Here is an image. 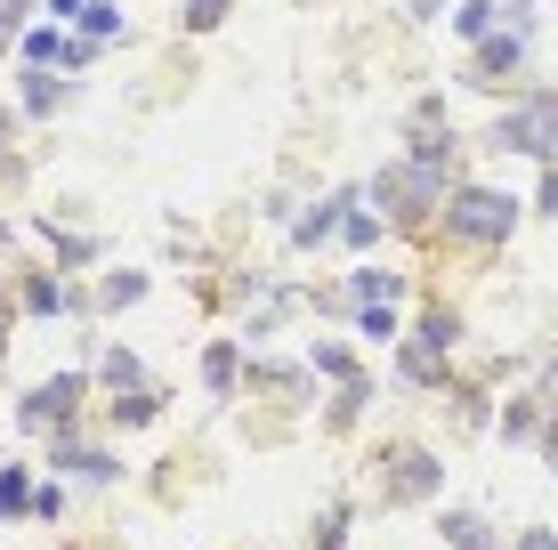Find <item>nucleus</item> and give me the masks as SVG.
<instances>
[{
    "label": "nucleus",
    "mask_w": 558,
    "mask_h": 550,
    "mask_svg": "<svg viewBox=\"0 0 558 550\" xmlns=\"http://www.w3.org/2000/svg\"><path fill=\"white\" fill-rule=\"evenodd\" d=\"M219 16H227V0H179V25L186 33H210Z\"/></svg>",
    "instance_id": "obj_28"
},
{
    "label": "nucleus",
    "mask_w": 558,
    "mask_h": 550,
    "mask_svg": "<svg viewBox=\"0 0 558 550\" xmlns=\"http://www.w3.org/2000/svg\"><path fill=\"white\" fill-rule=\"evenodd\" d=\"M502 155H526V162H558V89H534V98H518L502 122H494V138Z\"/></svg>",
    "instance_id": "obj_5"
},
{
    "label": "nucleus",
    "mask_w": 558,
    "mask_h": 550,
    "mask_svg": "<svg viewBox=\"0 0 558 550\" xmlns=\"http://www.w3.org/2000/svg\"><path fill=\"white\" fill-rule=\"evenodd\" d=\"M364 405H373V372H356V381H340V389H332V405H324V429H356V421H364Z\"/></svg>",
    "instance_id": "obj_20"
},
{
    "label": "nucleus",
    "mask_w": 558,
    "mask_h": 550,
    "mask_svg": "<svg viewBox=\"0 0 558 550\" xmlns=\"http://www.w3.org/2000/svg\"><path fill=\"white\" fill-rule=\"evenodd\" d=\"M89 405V372H49V381H33L16 396V421L33 429V438H57V429H73Z\"/></svg>",
    "instance_id": "obj_6"
},
{
    "label": "nucleus",
    "mask_w": 558,
    "mask_h": 550,
    "mask_svg": "<svg viewBox=\"0 0 558 550\" xmlns=\"http://www.w3.org/2000/svg\"><path fill=\"white\" fill-rule=\"evenodd\" d=\"M73 33H89V41H113V33H122V9H113V0H89Z\"/></svg>",
    "instance_id": "obj_27"
},
{
    "label": "nucleus",
    "mask_w": 558,
    "mask_h": 550,
    "mask_svg": "<svg viewBox=\"0 0 558 550\" xmlns=\"http://www.w3.org/2000/svg\"><path fill=\"white\" fill-rule=\"evenodd\" d=\"M0 252H9V219H0Z\"/></svg>",
    "instance_id": "obj_33"
},
{
    "label": "nucleus",
    "mask_w": 558,
    "mask_h": 550,
    "mask_svg": "<svg viewBox=\"0 0 558 550\" xmlns=\"http://www.w3.org/2000/svg\"><path fill=\"white\" fill-rule=\"evenodd\" d=\"M510 550H558V526H518Z\"/></svg>",
    "instance_id": "obj_30"
},
{
    "label": "nucleus",
    "mask_w": 558,
    "mask_h": 550,
    "mask_svg": "<svg viewBox=\"0 0 558 550\" xmlns=\"http://www.w3.org/2000/svg\"><path fill=\"white\" fill-rule=\"evenodd\" d=\"M9 138H16V113H9V106H0V146H9Z\"/></svg>",
    "instance_id": "obj_32"
},
{
    "label": "nucleus",
    "mask_w": 558,
    "mask_h": 550,
    "mask_svg": "<svg viewBox=\"0 0 558 550\" xmlns=\"http://www.w3.org/2000/svg\"><path fill=\"white\" fill-rule=\"evenodd\" d=\"M373 469H380V502H389V510H413V502L446 494V453L421 445V438H389L373 453Z\"/></svg>",
    "instance_id": "obj_4"
},
{
    "label": "nucleus",
    "mask_w": 558,
    "mask_h": 550,
    "mask_svg": "<svg viewBox=\"0 0 558 550\" xmlns=\"http://www.w3.org/2000/svg\"><path fill=\"white\" fill-rule=\"evenodd\" d=\"M534 396H543V405L558 413V356H550V365H543V372H534Z\"/></svg>",
    "instance_id": "obj_31"
},
{
    "label": "nucleus",
    "mask_w": 558,
    "mask_h": 550,
    "mask_svg": "<svg viewBox=\"0 0 558 550\" xmlns=\"http://www.w3.org/2000/svg\"><path fill=\"white\" fill-rule=\"evenodd\" d=\"M0 518H33V469L0 462Z\"/></svg>",
    "instance_id": "obj_23"
},
{
    "label": "nucleus",
    "mask_w": 558,
    "mask_h": 550,
    "mask_svg": "<svg viewBox=\"0 0 558 550\" xmlns=\"http://www.w3.org/2000/svg\"><path fill=\"white\" fill-rule=\"evenodd\" d=\"M162 405H170L162 389H122V396H106V429H154Z\"/></svg>",
    "instance_id": "obj_17"
},
{
    "label": "nucleus",
    "mask_w": 558,
    "mask_h": 550,
    "mask_svg": "<svg viewBox=\"0 0 558 550\" xmlns=\"http://www.w3.org/2000/svg\"><path fill=\"white\" fill-rule=\"evenodd\" d=\"M453 33H461V41H486V33H502V9H494V0H461Z\"/></svg>",
    "instance_id": "obj_25"
},
{
    "label": "nucleus",
    "mask_w": 558,
    "mask_h": 550,
    "mask_svg": "<svg viewBox=\"0 0 558 550\" xmlns=\"http://www.w3.org/2000/svg\"><path fill=\"white\" fill-rule=\"evenodd\" d=\"M243 365H252L243 340H210V349H203V389L219 396V405H235V396H243Z\"/></svg>",
    "instance_id": "obj_12"
},
{
    "label": "nucleus",
    "mask_w": 558,
    "mask_h": 550,
    "mask_svg": "<svg viewBox=\"0 0 558 550\" xmlns=\"http://www.w3.org/2000/svg\"><path fill=\"white\" fill-rule=\"evenodd\" d=\"M534 211L558 219V162H543V186H534Z\"/></svg>",
    "instance_id": "obj_29"
},
{
    "label": "nucleus",
    "mask_w": 558,
    "mask_h": 550,
    "mask_svg": "<svg viewBox=\"0 0 558 550\" xmlns=\"http://www.w3.org/2000/svg\"><path fill=\"white\" fill-rule=\"evenodd\" d=\"M16 106H25V122H49V113L65 106V82H57V73H41V65H25V89H16Z\"/></svg>",
    "instance_id": "obj_19"
},
{
    "label": "nucleus",
    "mask_w": 558,
    "mask_h": 550,
    "mask_svg": "<svg viewBox=\"0 0 558 550\" xmlns=\"http://www.w3.org/2000/svg\"><path fill=\"white\" fill-rule=\"evenodd\" d=\"M356 203H364V195H356V186H340V195H324V203H307V211L292 219V252H324V243H332V235H340V219H349V211H356Z\"/></svg>",
    "instance_id": "obj_9"
},
{
    "label": "nucleus",
    "mask_w": 558,
    "mask_h": 550,
    "mask_svg": "<svg viewBox=\"0 0 558 550\" xmlns=\"http://www.w3.org/2000/svg\"><path fill=\"white\" fill-rule=\"evenodd\" d=\"M16 308H25V316H82V308H89V292H82V283H73L65 268H49V276H25Z\"/></svg>",
    "instance_id": "obj_10"
},
{
    "label": "nucleus",
    "mask_w": 558,
    "mask_h": 550,
    "mask_svg": "<svg viewBox=\"0 0 558 550\" xmlns=\"http://www.w3.org/2000/svg\"><path fill=\"white\" fill-rule=\"evenodd\" d=\"M41 235H49V252H57V268H65V276H82V268H98V259H106V235H82V227H65V219H41Z\"/></svg>",
    "instance_id": "obj_14"
},
{
    "label": "nucleus",
    "mask_w": 558,
    "mask_h": 550,
    "mask_svg": "<svg viewBox=\"0 0 558 550\" xmlns=\"http://www.w3.org/2000/svg\"><path fill=\"white\" fill-rule=\"evenodd\" d=\"M65 510H73V486H65V478H41V486H33V518H41V526H57Z\"/></svg>",
    "instance_id": "obj_26"
},
{
    "label": "nucleus",
    "mask_w": 558,
    "mask_h": 550,
    "mask_svg": "<svg viewBox=\"0 0 558 550\" xmlns=\"http://www.w3.org/2000/svg\"><path fill=\"white\" fill-rule=\"evenodd\" d=\"M380 235H389V219H380V211H349V219H340V243H349L356 259L380 252Z\"/></svg>",
    "instance_id": "obj_24"
},
{
    "label": "nucleus",
    "mask_w": 558,
    "mask_h": 550,
    "mask_svg": "<svg viewBox=\"0 0 558 550\" xmlns=\"http://www.w3.org/2000/svg\"><path fill=\"white\" fill-rule=\"evenodd\" d=\"M340 292H349V308H405V300H413V276L389 268V259H356V268L340 276Z\"/></svg>",
    "instance_id": "obj_8"
},
{
    "label": "nucleus",
    "mask_w": 558,
    "mask_h": 550,
    "mask_svg": "<svg viewBox=\"0 0 558 550\" xmlns=\"http://www.w3.org/2000/svg\"><path fill=\"white\" fill-rule=\"evenodd\" d=\"M349 526H356V502H349V494L324 502V518H316V535H307V550H349Z\"/></svg>",
    "instance_id": "obj_22"
},
{
    "label": "nucleus",
    "mask_w": 558,
    "mask_h": 550,
    "mask_svg": "<svg viewBox=\"0 0 558 550\" xmlns=\"http://www.w3.org/2000/svg\"><path fill=\"white\" fill-rule=\"evenodd\" d=\"M98 389H106V396H122V389H154V381H146V365H138V349L106 340V356H98Z\"/></svg>",
    "instance_id": "obj_18"
},
{
    "label": "nucleus",
    "mask_w": 558,
    "mask_h": 550,
    "mask_svg": "<svg viewBox=\"0 0 558 550\" xmlns=\"http://www.w3.org/2000/svg\"><path fill=\"white\" fill-rule=\"evenodd\" d=\"M146 292H154V276H146V268H113V276H98L89 308H98V316H122V308H138Z\"/></svg>",
    "instance_id": "obj_15"
},
{
    "label": "nucleus",
    "mask_w": 558,
    "mask_h": 550,
    "mask_svg": "<svg viewBox=\"0 0 558 550\" xmlns=\"http://www.w3.org/2000/svg\"><path fill=\"white\" fill-rule=\"evenodd\" d=\"M437 535H446V550H510V535L486 510H437Z\"/></svg>",
    "instance_id": "obj_13"
},
{
    "label": "nucleus",
    "mask_w": 558,
    "mask_h": 550,
    "mask_svg": "<svg viewBox=\"0 0 558 550\" xmlns=\"http://www.w3.org/2000/svg\"><path fill=\"white\" fill-rule=\"evenodd\" d=\"M446 195H453V179H446V170H421L413 155H397L373 186H364V203H380V219H389V227H413V235H421V227H437Z\"/></svg>",
    "instance_id": "obj_3"
},
{
    "label": "nucleus",
    "mask_w": 558,
    "mask_h": 550,
    "mask_svg": "<svg viewBox=\"0 0 558 550\" xmlns=\"http://www.w3.org/2000/svg\"><path fill=\"white\" fill-rule=\"evenodd\" d=\"M49 478H73V486H122V453L113 445H89L82 421L49 438Z\"/></svg>",
    "instance_id": "obj_7"
},
{
    "label": "nucleus",
    "mask_w": 558,
    "mask_h": 550,
    "mask_svg": "<svg viewBox=\"0 0 558 550\" xmlns=\"http://www.w3.org/2000/svg\"><path fill=\"white\" fill-rule=\"evenodd\" d=\"M461 308H446V300H429V308L405 325V340H397V381L405 389H429V396H446V381H453V356H461Z\"/></svg>",
    "instance_id": "obj_1"
},
{
    "label": "nucleus",
    "mask_w": 558,
    "mask_h": 550,
    "mask_svg": "<svg viewBox=\"0 0 558 550\" xmlns=\"http://www.w3.org/2000/svg\"><path fill=\"white\" fill-rule=\"evenodd\" d=\"M518 219H526V203L502 195V186H453L446 211H437V235L453 243V252H502V243L518 235Z\"/></svg>",
    "instance_id": "obj_2"
},
{
    "label": "nucleus",
    "mask_w": 558,
    "mask_h": 550,
    "mask_svg": "<svg viewBox=\"0 0 558 550\" xmlns=\"http://www.w3.org/2000/svg\"><path fill=\"white\" fill-rule=\"evenodd\" d=\"M518 65H526V33H486L470 57V89H502Z\"/></svg>",
    "instance_id": "obj_11"
},
{
    "label": "nucleus",
    "mask_w": 558,
    "mask_h": 550,
    "mask_svg": "<svg viewBox=\"0 0 558 550\" xmlns=\"http://www.w3.org/2000/svg\"><path fill=\"white\" fill-rule=\"evenodd\" d=\"M550 462H558V438H550Z\"/></svg>",
    "instance_id": "obj_34"
},
{
    "label": "nucleus",
    "mask_w": 558,
    "mask_h": 550,
    "mask_svg": "<svg viewBox=\"0 0 558 550\" xmlns=\"http://www.w3.org/2000/svg\"><path fill=\"white\" fill-rule=\"evenodd\" d=\"M300 365L316 372V381H332V389H340V381H356V372H364V356L349 349V340H307Z\"/></svg>",
    "instance_id": "obj_16"
},
{
    "label": "nucleus",
    "mask_w": 558,
    "mask_h": 550,
    "mask_svg": "<svg viewBox=\"0 0 558 550\" xmlns=\"http://www.w3.org/2000/svg\"><path fill=\"white\" fill-rule=\"evenodd\" d=\"M349 325H356V340H373V349H397V340H405V308H356Z\"/></svg>",
    "instance_id": "obj_21"
}]
</instances>
